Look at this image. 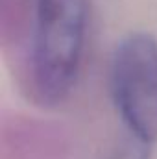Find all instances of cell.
I'll return each mask as SVG.
<instances>
[{"label":"cell","instance_id":"obj_3","mask_svg":"<svg viewBox=\"0 0 157 159\" xmlns=\"http://www.w3.org/2000/svg\"><path fill=\"white\" fill-rule=\"evenodd\" d=\"M150 154L152 143L124 129V133L120 135V139H117L115 146L111 148L105 159H150Z\"/></svg>","mask_w":157,"mask_h":159},{"label":"cell","instance_id":"obj_2","mask_svg":"<svg viewBox=\"0 0 157 159\" xmlns=\"http://www.w3.org/2000/svg\"><path fill=\"white\" fill-rule=\"evenodd\" d=\"M111 96L126 129L157 141V39L131 32L118 41L109 67Z\"/></svg>","mask_w":157,"mask_h":159},{"label":"cell","instance_id":"obj_1","mask_svg":"<svg viewBox=\"0 0 157 159\" xmlns=\"http://www.w3.org/2000/svg\"><path fill=\"white\" fill-rule=\"evenodd\" d=\"M87 30V0H35L28 81L43 106L61 104L78 78Z\"/></svg>","mask_w":157,"mask_h":159}]
</instances>
